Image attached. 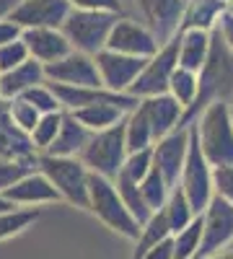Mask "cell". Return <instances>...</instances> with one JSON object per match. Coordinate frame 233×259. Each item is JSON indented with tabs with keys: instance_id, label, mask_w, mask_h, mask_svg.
Returning <instances> with one entry per match:
<instances>
[{
	"instance_id": "6da1fadb",
	"label": "cell",
	"mask_w": 233,
	"mask_h": 259,
	"mask_svg": "<svg viewBox=\"0 0 233 259\" xmlns=\"http://www.w3.org/2000/svg\"><path fill=\"white\" fill-rule=\"evenodd\" d=\"M197 75H200V91H197L195 104L184 112L181 127H189L210 104L228 101L233 96V52L228 50L218 29L210 34V55H207L205 68Z\"/></svg>"
},
{
	"instance_id": "d6986e66",
	"label": "cell",
	"mask_w": 233,
	"mask_h": 259,
	"mask_svg": "<svg viewBox=\"0 0 233 259\" xmlns=\"http://www.w3.org/2000/svg\"><path fill=\"white\" fill-rule=\"evenodd\" d=\"M41 83H44V65L29 57L18 68L0 75V101H13Z\"/></svg>"
},
{
	"instance_id": "83f0119b",
	"label": "cell",
	"mask_w": 233,
	"mask_h": 259,
	"mask_svg": "<svg viewBox=\"0 0 233 259\" xmlns=\"http://www.w3.org/2000/svg\"><path fill=\"white\" fill-rule=\"evenodd\" d=\"M163 212H166L168 228H171V236L179 233V231H184L189 223L197 218V212L192 210V205H189V200L184 197V192L179 187L171 189V194H168V200L163 205Z\"/></svg>"
},
{
	"instance_id": "e0dca14e",
	"label": "cell",
	"mask_w": 233,
	"mask_h": 259,
	"mask_svg": "<svg viewBox=\"0 0 233 259\" xmlns=\"http://www.w3.org/2000/svg\"><path fill=\"white\" fill-rule=\"evenodd\" d=\"M143 112L151 122L153 130V138L161 140L168 133L181 127V117H184V106L171 96V94H161V96H151V99H143L140 101Z\"/></svg>"
},
{
	"instance_id": "52a82bcc",
	"label": "cell",
	"mask_w": 233,
	"mask_h": 259,
	"mask_svg": "<svg viewBox=\"0 0 233 259\" xmlns=\"http://www.w3.org/2000/svg\"><path fill=\"white\" fill-rule=\"evenodd\" d=\"M179 189L184 192V197L189 200V205H192V210L197 215H202L205 207L210 205V200L215 197L213 166L207 163V158L200 150L195 124H189V148H187V161H184V171L179 179Z\"/></svg>"
},
{
	"instance_id": "d4e9b609",
	"label": "cell",
	"mask_w": 233,
	"mask_h": 259,
	"mask_svg": "<svg viewBox=\"0 0 233 259\" xmlns=\"http://www.w3.org/2000/svg\"><path fill=\"white\" fill-rule=\"evenodd\" d=\"M124 143H127V153L148 150V148H153V143H156L151 122H148L140 104H137V109H132L130 114L124 117Z\"/></svg>"
},
{
	"instance_id": "74e56055",
	"label": "cell",
	"mask_w": 233,
	"mask_h": 259,
	"mask_svg": "<svg viewBox=\"0 0 233 259\" xmlns=\"http://www.w3.org/2000/svg\"><path fill=\"white\" fill-rule=\"evenodd\" d=\"M26 60H29V50H26V45L21 39L11 41V45H6V47H0V75L18 68V65L26 62Z\"/></svg>"
},
{
	"instance_id": "5b68a950",
	"label": "cell",
	"mask_w": 233,
	"mask_h": 259,
	"mask_svg": "<svg viewBox=\"0 0 233 259\" xmlns=\"http://www.w3.org/2000/svg\"><path fill=\"white\" fill-rule=\"evenodd\" d=\"M91 174H99L104 179L114 182L119 177V171L127 161V143H124V119L109 130L94 133L88 145L83 148V153L78 156Z\"/></svg>"
},
{
	"instance_id": "7a4b0ae2",
	"label": "cell",
	"mask_w": 233,
	"mask_h": 259,
	"mask_svg": "<svg viewBox=\"0 0 233 259\" xmlns=\"http://www.w3.org/2000/svg\"><path fill=\"white\" fill-rule=\"evenodd\" d=\"M202 156L213 168L233 166V109L228 101H215L192 122Z\"/></svg>"
},
{
	"instance_id": "2e32d148",
	"label": "cell",
	"mask_w": 233,
	"mask_h": 259,
	"mask_svg": "<svg viewBox=\"0 0 233 259\" xmlns=\"http://www.w3.org/2000/svg\"><path fill=\"white\" fill-rule=\"evenodd\" d=\"M21 41L26 45L29 57L41 65H52L73 52L70 41L65 39V34L60 29H24Z\"/></svg>"
},
{
	"instance_id": "e575fe53",
	"label": "cell",
	"mask_w": 233,
	"mask_h": 259,
	"mask_svg": "<svg viewBox=\"0 0 233 259\" xmlns=\"http://www.w3.org/2000/svg\"><path fill=\"white\" fill-rule=\"evenodd\" d=\"M60 124H62V112L41 117V119L36 122V127H34V133L29 135L34 150H44V153H47V148L55 143V138H57V133H60Z\"/></svg>"
},
{
	"instance_id": "ba28073f",
	"label": "cell",
	"mask_w": 233,
	"mask_h": 259,
	"mask_svg": "<svg viewBox=\"0 0 233 259\" xmlns=\"http://www.w3.org/2000/svg\"><path fill=\"white\" fill-rule=\"evenodd\" d=\"M176 68H179V34L171 41H166V45L145 62L140 78L132 83V89L127 94L135 96L137 101L168 94V83H171V75H174Z\"/></svg>"
},
{
	"instance_id": "8992f818",
	"label": "cell",
	"mask_w": 233,
	"mask_h": 259,
	"mask_svg": "<svg viewBox=\"0 0 233 259\" xmlns=\"http://www.w3.org/2000/svg\"><path fill=\"white\" fill-rule=\"evenodd\" d=\"M36 171H41L50 184L60 192V197L75 205V207H86L88 210V177L91 171L83 166L80 158H57V156H39Z\"/></svg>"
},
{
	"instance_id": "277c9868",
	"label": "cell",
	"mask_w": 233,
	"mask_h": 259,
	"mask_svg": "<svg viewBox=\"0 0 233 259\" xmlns=\"http://www.w3.org/2000/svg\"><path fill=\"white\" fill-rule=\"evenodd\" d=\"M88 210L96 215L101 223H107L112 231L122 233L124 239H135L140 236V226L130 215V210L124 207L119 192L114 187V182L104 179L99 174L88 177Z\"/></svg>"
},
{
	"instance_id": "bcb514c9",
	"label": "cell",
	"mask_w": 233,
	"mask_h": 259,
	"mask_svg": "<svg viewBox=\"0 0 233 259\" xmlns=\"http://www.w3.org/2000/svg\"><path fill=\"white\" fill-rule=\"evenodd\" d=\"M205 259H233V251H218V254H210Z\"/></svg>"
},
{
	"instance_id": "9a60e30c",
	"label": "cell",
	"mask_w": 233,
	"mask_h": 259,
	"mask_svg": "<svg viewBox=\"0 0 233 259\" xmlns=\"http://www.w3.org/2000/svg\"><path fill=\"white\" fill-rule=\"evenodd\" d=\"M135 3L143 11L148 29L153 31L161 47L179 34L181 18L187 11V0H135Z\"/></svg>"
},
{
	"instance_id": "d6a6232c",
	"label": "cell",
	"mask_w": 233,
	"mask_h": 259,
	"mask_svg": "<svg viewBox=\"0 0 233 259\" xmlns=\"http://www.w3.org/2000/svg\"><path fill=\"white\" fill-rule=\"evenodd\" d=\"M36 218H39V210H34V207H26V210L16 207L11 212H0V241L11 239V236L29 228Z\"/></svg>"
},
{
	"instance_id": "603a6c76",
	"label": "cell",
	"mask_w": 233,
	"mask_h": 259,
	"mask_svg": "<svg viewBox=\"0 0 233 259\" xmlns=\"http://www.w3.org/2000/svg\"><path fill=\"white\" fill-rule=\"evenodd\" d=\"M210 55L207 31H179V68L200 73Z\"/></svg>"
},
{
	"instance_id": "3957f363",
	"label": "cell",
	"mask_w": 233,
	"mask_h": 259,
	"mask_svg": "<svg viewBox=\"0 0 233 259\" xmlns=\"http://www.w3.org/2000/svg\"><path fill=\"white\" fill-rule=\"evenodd\" d=\"M119 21L117 13H96V11H70V16L62 24V34L70 41L75 52H83L88 57H96L107 50V39Z\"/></svg>"
},
{
	"instance_id": "5bb4252c",
	"label": "cell",
	"mask_w": 233,
	"mask_h": 259,
	"mask_svg": "<svg viewBox=\"0 0 233 259\" xmlns=\"http://www.w3.org/2000/svg\"><path fill=\"white\" fill-rule=\"evenodd\" d=\"M70 11V0H21L11 21L21 29H62Z\"/></svg>"
},
{
	"instance_id": "b9f144b4",
	"label": "cell",
	"mask_w": 233,
	"mask_h": 259,
	"mask_svg": "<svg viewBox=\"0 0 233 259\" xmlns=\"http://www.w3.org/2000/svg\"><path fill=\"white\" fill-rule=\"evenodd\" d=\"M143 259H174V236L163 239L158 246H153Z\"/></svg>"
},
{
	"instance_id": "d590c367",
	"label": "cell",
	"mask_w": 233,
	"mask_h": 259,
	"mask_svg": "<svg viewBox=\"0 0 233 259\" xmlns=\"http://www.w3.org/2000/svg\"><path fill=\"white\" fill-rule=\"evenodd\" d=\"M24 101H29L34 109L44 117V114H57V112H62V104L57 101V96H55V91L50 89V83H41V85H34L31 91H26L24 96H21Z\"/></svg>"
},
{
	"instance_id": "f35d334b",
	"label": "cell",
	"mask_w": 233,
	"mask_h": 259,
	"mask_svg": "<svg viewBox=\"0 0 233 259\" xmlns=\"http://www.w3.org/2000/svg\"><path fill=\"white\" fill-rule=\"evenodd\" d=\"M213 189H215V197L233 205V166L213 168Z\"/></svg>"
},
{
	"instance_id": "f546056e",
	"label": "cell",
	"mask_w": 233,
	"mask_h": 259,
	"mask_svg": "<svg viewBox=\"0 0 233 259\" xmlns=\"http://www.w3.org/2000/svg\"><path fill=\"white\" fill-rule=\"evenodd\" d=\"M200 244H202V215H197L184 231L174 233V259H197Z\"/></svg>"
},
{
	"instance_id": "ee69618b",
	"label": "cell",
	"mask_w": 233,
	"mask_h": 259,
	"mask_svg": "<svg viewBox=\"0 0 233 259\" xmlns=\"http://www.w3.org/2000/svg\"><path fill=\"white\" fill-rule=\"evenodd\" d=\"M21 6V0H0V21H6L13 16V11Z\"/></svg>"
},
{
	"instance_id": "30bf717a",
	"label": "cell",
	"mask_w": 233,
	"mask_h": 259,
	"mask_svg": "<svg viewBox=\"0 0 233 259\" xmlns=\"http://www.w3.org/2000/svg\"><path fill=\"white\" fill-rule=\"evenodd\" d=\"M44 80L57 85H73V89H104L96 60L75 50L68 57L44 65Z\"/></svg>"
},
{
	"instance_id": "7c38bea8",
	"label": "cell",
	"mask_w": 233,
	"mask_h": 259,
	"mask_svg": "<svg viewBox=\"0 0 233 259\" xmlns=\"http://www.w3.org/2000/svg\"><path fill=\"white\" fill-rule=\"evenodd\" d=\"M187 148H189V127H179L153 143V166L161 171L168 189L179 187L184 161H187Z\"/></svg>"
},
{
	"instance_id": "f6af8a7d",
	"label": "cell",
	"mask_w": 233,
	"mask_h": 259,
	"mask_svg": "<svg viewBox=\"0 0 233 259\" xmlns=\"http://www.w3.org/2000/svg\"><path fill=\"white\" fill-rule=\"evenodd\" d=\"M11 210H16V205L13 202H8L3 194H0V212H11Z\"/></svg>"
},
{
	"instance_id": "8fae6325",
	"label": "cell",
	"mask_w": 233,
	"mask_h": 259,
	"mask_svg": "<svg viewBox=\"0 0 233 259\" xmlns=\"http://www.w3.org/2000/svg\"><path fill=\"white\" fill-rule=\"evenodd\" d=\"M107 50L109 52H119V55H130V57H140V60H151L161 45L153 36V31L137 24L132 18H122L114 24L109 39H107Z\"/></svg>"
},
{
	"instance_id": "cb8c5ba5",
	"label": "cell",
	"mask_w": 233,
	"mask_h": 259,
	"mask_svg": "<svg viewBox=\"0 0 233 259\" xmlns=\"http://www.w3.org/2000/svg\"><path fill=\"white\" fill-rule=\"evenodd\" d=\"M88 133H101V130H109L114 124H119L127 114L114 104H91V106H83V109L70 112Z\"/></svg>"
},
{
	"instance_id": "4fadbf2b",
	"label": "cell",
	"mask_w": 233,
	"mask_h": 259,
	"mask_svg": "<svg viewBox=\"0 0 233 259\" xmlns=\"http://www.w3.org/2000/svg\"><path fill=\"white\" fill-rule=\"evenodd\" d=\"M94 60H96V68H99L104 89H109L114 94H127L130 91L132 83L140 78L145 62H148V60H140V57L119 55V52H109V50L99 52Z\"/></svg>"
},
{
	"instance_id": "f1b7e54d",
	"label": "cell",
	"mask_w": 233,
	"mask_h": 259,
	"mask_svg": "<svg viewBox=\"0 0 233 259\" xmlns=\"http://www.w3.org/2000/svg\"><path fill=\"white\" fill-rule=\"evenodd\" d=\"M197 91H200V75L192 73V70L176 68L174 75H171V83H168V94H171V96L184 106V112L195 104Z\"/></svg>"
},
{
	"instance_id": "ffe728a7",
	"label": "cell",
	"mask_w": 233,
	"mask_h": 259,
	"mask_svg": "<svg viewBox=\"0 0 233 259\" xmlns=\"http://www.w3.org/2000/svg\"><path fill=\"white\" fill-rule=\"evenodd\" d=\"M94 133H88L70 112H62V124L60 133L55 138V143L47 148V156H57V158H78L83 153V148L88 145Z\"/></svg>"
},
{
	"instance_id": "7bdbcfd3",
	"label": "cell",
	"mask_w": 233,
	"mask_h": 259,
	"mask_svg": "<svg viewBox=\"0 0 233 259\" xmlns=\"http://www.w3.org/2000/svg\"><path fill=\"white\" fill-rule=\"evenodd\" d=\"M218 31H220L223 41L228 45V50L233 52V16H230V13H223L220 24H218Z\"/></svg>"
},
{
	"instance_id": "1f68e13d",
	"label": "cell",
	"mask_w": 233,
	"mask_h": 259,
	"mask_svg": "<svg viewBox=\"0 0 233 259\" xmlns=\"http://www.w3.org/2000/svg\"><path fill=\"white\" fill-rule=\"evenodd\" d=\"M140 192H143L145 205L151 207L153 212L163 210V205H166V200H168V194H171V189H168L166 179L161 177V171H158L156 166L148 171V177L140 182Z\"/></svg>"
},
{
	"instance_id": "9c48e42d",
	"label": "cell",
	"mask_w": 233,
	"mask_h": 259,
	"mask_svg": "<svg viewBox=\"0 0 233 259\" xmlns=\"http://www.w3.org/2000/svg\"><path fill=\"white\" fill-rule=\"evenodd\" d=\"M230 244H233V205L220 197H213L202 212V244L197 259L218 254Z\"/></svg>"
},
{
	"instance_id": "7dc6e473",
	"label": "cell",
	"mask_w": 233,
	"mask_h": 259,
	"mask_svg": "<svg viewBox=\"0 0 233 259\" xmlns=\"http://www.w3.org/2000/svg\"><path fill=\"white\" fill-rule=\"evenodd\" d=\"M225 13L233 16V0H225Z\"/></svg>"
},
{
	"instance_id": "60d3db41",
	"label": "cell",
	"mask_w": 233,
	"mask_h": 259,
	"mask_svg": "<svg viewBox=\"0 0 233 259\" xmlns=\"http://www.w3.org/2000/svg\"><path fill=\"white\" fill-rule=\"evenodd\" d=\"M21 34H24V29H21L18 24H13L11 18L0 21V47L11 45V41H18V39H21Z\"/></svg>"
},
{
	"instance_id": "44dd1931",
	"label": "cell",
	"mask_w": 233,
	"mask_h": 259,
	"mask_svg": "<svg viewBox=\"0 0 233 259\" xmlns=\"http://www.w3.org/2000/svg\"><path fill=\"white\" fill-rule=\"evenodd\" d=\"M225 13V0H187V11L179 31H207L213 34Z\"/></svg>"
},
{
	"instance_id": "4dcf8cb0",
	"label": "cell",
	"mask_w": 233,
	"mask_h": 259,
	"mask_svg": "<svg viewBox=\"0 0 233 259\" xmlns=\"http://www.w3.org/2000/svg\"><path fill=\"white\" fill-rule=\"evenodd\" d=\"M36 158H6L0 156V194H3L6 189H11L13 184H18L24 177L34 174L36 171Z\"/></svg>"
},
{
	"instance_id": "484cf974",
	"label": "cell",
	"mask_w": 233,
	"mask_h": 259,
	"mask_svg": "<svg viewBox=\"0 0 233 259\" xmlns=\"http://www.w3.org/2000/svg\"><path fill=\"white\" fill-rule=\"evenodd\" d=\"M114 187H117V192H119V197H122L124 207L130 210V215L137 221V226L143 228L148 221H151L153 210L145 205V200H143V192H140V184H137V182H132L130 177H124L122 171H119V177L114 179Z\"/></svg>"
},
{
	"instance_id": "836d02e7",
	"label": "cell",
	"mask_w": 233,
	"mask_h": 259,
	"mask_svg": "<svg viewBox=\"0 0 233 259\" xmlns=\"http://www.w3.org/2000/svg\"><path fill=\"white\" fill-rule=\"evenodd\" d=\"M8 117H11L13 127L21 130L24 135H31V133H34V127H36V122L41 119V114L34 109L29 101L21 99V96L13 99V101H8Z\"/></svg>"
},
{
	"instance_id": "4316f807",
	"label": "cell",
	"mask_w": 233,
	"mask_h": 259,
	"mask_svg": "<svg viewBox=\"0 0 233 259\" xmlns=\"http://www.w3.org/2000/svg\"><path fill=\"white\" fill-rule=\"evenodd\" d=\"M168 236H171V228H168L166 212H163V210L153 212L151 221L140 228V236H137V241H135V254H132V259H143L153 246H158L163 239H168Z\"/></svg>"
},
{
	"instance_id": "7402d4cb",
	"label": "cell",
	"mask_w": 233,
	"mask_h": 259,
	"mask_svg": "<svg viewBox=\"0 0 233 259\" xmlns=\"http://www.w3.org/2000/svg\"><path fill=\"white\" fill-rule=\"evenodd\" d=\"M0 156L6 158H36L31 138L13 127L8 117V101H0Z\"/></svg>"
},
{
	"instance_id": "8d00e7d4",
	"label": "cell",
	"mask_w": 233,
	"mask_h": 259,
	"mask_svg": "<svg viewBox=\"0 0 233 259\" xmlns=\"http://www.w3.org/2000/svg\"><path fill=\"white\" fill-rule=\"evenodd\" d=\"M151 168H153V148H148V150H137V153H127V161L122 166V174L140 184L148 177V171H151Z\"/></svg>"
},
{
	"instance_id": "ab89813d",
	"label": "cell",
	"mask_w": 233,
	"mask_h": 259,
	"mask_svg": "<svg viewBox=\"0 0 233 259\" xmlns=\"http://www.w3.org/2000/svg\"><path fill=\"white\" fill-rule=\"evenodd\" d=\"M75 11H96V13H117L122 16V0H70Z\"/></svg>"
},
{
	"instance_id": "ac0fdd59",
	"label": "cell",
	"mask_w": 233,
	"mask_h": 259,
	"mask_svg": "<svg viewBox=\"0 0 233 259\" xmlns=\"http://www.w3.org/2000/svg\"><path fill=\"white\" fill-rule=\"evenodd\" d=\"M3 197L8 202L18 205H47V202H60V192L50 184V179L41 174V171H34V174L24 177L18 184H13L11 189L3 192Z\"/></svg>"
}]
</instances>
